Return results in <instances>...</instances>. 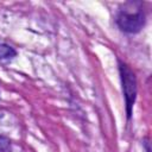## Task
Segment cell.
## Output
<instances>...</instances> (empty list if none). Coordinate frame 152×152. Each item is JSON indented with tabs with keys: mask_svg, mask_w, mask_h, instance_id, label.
<instances>
[{
	"mask_svg": "<svg viewBox=\"0 0 152 152\" xmlns=\"http://www.w3.org/2000/svg\"><path fill=\"white\" fill-rule=\"evenodd\" d=\"M145 18L140 2H128L118 12L116 25L124 32L137 33L145 25Z\"/></svg>",
	"mask_w": 152,
	"mask_h": 152,
	"instance_id": "obj_1",
	"label": "cell"
},
{
	"mask_svg": "<svg viewBox=\"0 0 152 152\" xmlns=\"http://www.w3.org/2000/svg\"><path fill=\"white\" fill-rule=\"evenodd\" d=\"M15 55H17V51H15L12 46H10V45H7V44L0 42V58H1V59H5V58H13Z\"/></svg>",
	"mask_w": 152,
	"mask_h": 152,
	"instance_id": "obj_3",
	"label": "cell"
},
{
	"mask_svg": "<svg viewBox=\"0 0 152 152\" xmlns=\"http://www.w3.org/2000/svg\"><path fill=\"white\" fill-rule=\"evenodd\" d=\"M119 74L121 80L122 94L126 103V115H127V120H129L132 116V110L137 97V78L134 72L131 70V68L127 64L122 63L121 61H119Z\"/></svg>",
	"mask_w": 152,
	"mask_h": 152,
	"instance_id": "obj_2",
	"label": "cell"
}]
</instances>
